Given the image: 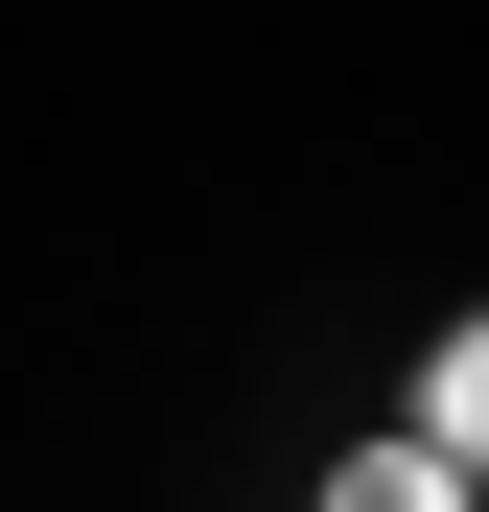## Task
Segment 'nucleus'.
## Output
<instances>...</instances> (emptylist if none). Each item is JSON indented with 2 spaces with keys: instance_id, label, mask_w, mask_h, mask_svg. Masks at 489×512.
I'll use <instances>...</instances> for the list:
<instances>
[{
  "instance_id": "f257e3e1",
  "label": "nucleus",
  "mask_w": 489,
  "mask_h": 512,
  "mask_svg": "<svg viewBox=\"0 0 489 512\" xmlns=\"http://www.w3.org/2000/svg\"><path fill=\"white\" fill-rule=\"evenodd\" d=\"M303 512H489V466H443L420 419H373V443H326V489Z\"/></svg>"
},
{
  "instance_id": "f03ea898",
  "label": "nucleus",
  "mask_w": 489,
  "mask_h": 512,
  "mask_svg": "<svg viewBox=\"0 0 489 512\" xmlns=\"http://www.w3.org/2000/svg\"><path fill=\"white\" fill-rule=\"evenodd\" d=\"M396 419H420V443H443V466H489V303L443 326V350H420V373H396Z\"/></svg>"
}]
</instances>
